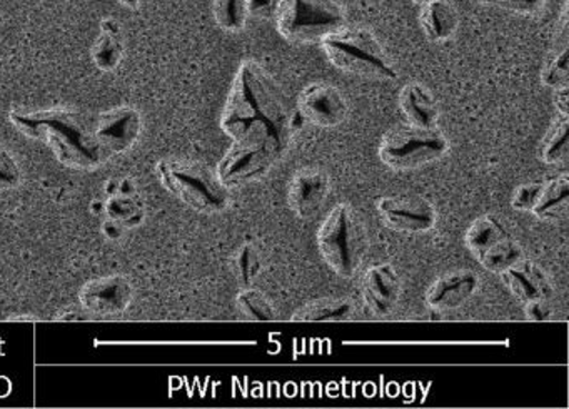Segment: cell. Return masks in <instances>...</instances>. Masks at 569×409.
<instances>
[{
  "instance_id": "obj_1",
  "label": "cell",
  "mask_w": 569,
  "mask_h": 409,
  "mask_svg": "<svg viewBox=\"0 0 569 409\" xmlns=\"http://www.w3.org/2000/svg\"><path fill=\"white\" fill-rule=\"evenodd\" d=\"M219 124L232 142L271 149L281 158L296 131V114L276 79L246 59L232 79Z\"/></svg>"
},
{
  "instance_id": "obj_2",
  "label": "cell",
  "mask_w": 569,
  "mask_h": 409,
  "mask_svg": "<svg viewBox=\"0 0 569 409\" xmlns=\"http://www.w3.org/2000/svg\"><path fill=\"white\" fill-rule=\"evenodd\" d=\"M11 122L22 134L44 142L59 162L76 171H91L106 161L96 139V116L89 112L68 108L12 111Z\"/></svg>"
},
{
  "instance_id": "obj_3",
  "label": "cell",
  "mask_w": 569,
  "mask_h": 409,
  "mask_svg": "<svg viewBox=\"0 0 569 409\" xmlns=\"http://www.w3.org/2000/svg\"><path fill=\"white\" fill-rule=\"evenodd\" d=\"M326 59L339 71L375 81H395L398 71L369 29L342 26L319 41Z\"/></svg>"
},
{
  "instance_id": "obj_4",
  "label": "cell",
  "mask_w": 569,
  "mask_h": 409,
  "mask_svg": "<svg viewBox=\"0 0 569 409\" xmlns=\"http://www.w3.org/2000/svg\"><path fill=\"white\" fill-rule=\"evenodd\" d=\"M316 245L319 255L336 275L352 278L368 248L366 229L356 209L346 202L336 205L319 226Z\"/></svg>"
},
{
  "instance_id": "obj_5",
  "label": "cell",
  "mask_w": 569,
  "mask_h": 409,
  "mask_svg": "<svg viewBox=\"0 0 569 409\" xmlns=\"http://www.w3.org/2000/svg\"><path fill=\"white\" fill-rule=\"evenodd\" d=\"M158 174L162 186L194 211L216 215L228 208V188L201 162L164 159L158 164Z\"/></svg>"
},
{
  "instance_id": "obj_6",
  "label": "cell",
  "mask_w": 569,
  "mask_h": 409,
  "mask_svg": "<svg viewBox=\"0 0 569 409\" xmlns=\"http://www.w3.org/2000/svg\"><path fill=\"white\" fill-rule=\"evenodd\" d=\"M449 151V141L438 128L398 124L379 142L378 156L392 171H416L439 161Z\"/></svg>"
},
{
  "instance_id": "obj_7",
  "label": "cell",
  "mask_w": 569,
  "mask_h": 409,
  "mask_svg": "<svg viewBox=\"0 0 569 409\" xmlns=\"http://www.w3.org/2000/svg\"><path fill=\"white\" fill-rule=\"evenodd\" d=\"M276 29L292 44H312L346 26V11L336 0H279Z\"/></svg>"
},
{
  "instance_id": "obj_8",
  "label": "cell",
  "mask_w": 569,
  "mask_h": 409,
  "mask_svg": "<svg viewBox=\"0 0 569 409\" xmlns=\"http://www.w3.org/2000/svg\"><path fill=\"white\" fill-rule=\"evenodd\" d=\"M278 159L279 156L271 149L232 142L231 148L219 162L216 174L226 188L244 186L262 178Z\"/></svg>"
},
{
  "instance_id": "obj_9",
  "label": "cell",
  "mask_w": 569,
  "mask_h": 409,
  "mask_svg": "<svg viewBox=\"0 0 569 409\" xmlns=\"http://www.w3.org/2000/svg\"><path fill=\"white\" fill-rule=\"evenodd\" d=\"M141 112L131 106H119L96 116V139L104 158L124 154L141 136Z\"/></svg>"
},
{
  "instance_id": "obj_10",
  "label": "cell",
  "mask_w": 569,
  "mask_h": 409,
  "mask_svg": "<svg viewBox=\"0 0 569 409\" xmlns=\"http://www.w3.org/2000/svg\"><path fill=\"white\" fill-rule=\"evenodd\" d=\"M378 211L389 229L408 235L429 231L438 221L435 206L416 194L386 196L378 202Z\"/></svg>"
},
{
  "instance_id": "obj_11",
  "label": "cell",
  "mask_w": 569,
  "mask_h": 409,
  "mask_svg": "<svg viewBox=\"0 0 569 409\" xmlns=\"http://www.w3.org/2000/svg\"><path fill=\"white\" fill-rule=\"evenodd\" d=\"M349 106L342 92L328 82H311L298 96V114L302 121L322 129L341 126Z\"/></svg>"
},
{
  "instance_id": "obj_12",
  "label": "cell",
  "mask_w": 569,
  "mask_h": 409,
  "mask_svg": "<svg viewBox=\"0 0 569 409\" xmlns=\"http://www.w3.org/2000/svg\"><path fill=\"white\" fill-rule=\"evenodd\" d=\"M136 291L126 276L112 275L91 279L79 292V301L96 316H116L131 306Z\"/></svg>"
},
{
  "instance_id": "obj_13",
  "label": "cell",
  "mask_w": 569,
  "mask_h": 409,
  "mask_svg": "<svg viewBox=\"0 0 569 409\" xmlns=\"http://www.w3.org/2000/svg\"><path fill=\"white\" fill-rule=\"evenodd\" d=\"M331 179L318 168H302L288 182V205L299 219H311L325 205Z\"/></svg>"
},
{
  "instance_id": "obj_14",
  "label": "cell",
  "mask_w": 569,
  "mask_h": 409,
  "mask_svg": "<svg viewBox=\"0 0 569 409\" xmlns=\"http://www.w3.org/2000/svg\"><path fill=\"white\" fill-rule=\"evenodd\" d=\"M362 299L372 315L386 318L395 311L401 296V279L388 262L375 265L362 278Z\"/></svg>"
},
{
  "instance_id": "obj_15",
  "label": "cell",
  "mask_w": 569,
  "mask_h": 409,
  "mask_svg": "<svg viewBox=\"0 0 569 409\" xmlns=\"http://www.w3.org/2000/svg\"><path fill=\"white\" fill-rule=\"evenodd\" d=\"M478 286V275L469 269L446 272L429 286L425 301L435 311H451L465 305L475 295Z\"/></svg>"
},
{
  "instance_id": "obj_16",
  "label": "cell",
  "mask_w": 569,
  "mask_h": 409,
  "mask_svg": "<svg viewBox=\"0 0 569 409\" xmlns=\"http://www.w3.org/2000/svg\"><path fill=\"white\" fill-rule=\"evenodd\" d=\"M501 279L511 295L521 302L549 299L552 296V286L546 272L525 258L502 271Z\"/></svg>"
},
{
  "instance_id": "obj_17",
  "label": "cell",
  "mask_w": 569,
  "mask_h": 409,
  "mask_svg": "<svg viewBox=\"0 0 569 409\" xmlns=\"http://www.w3.org/2000/svg\"><path fill=\"white\" fill-rule=\"evenodd\" d=\"M399 109L408 124L436 128L439 119L438 101L421 82H408L399 92Z\"/></svg>"
},
{
  "instance_id": "obj_18",
  "label": "cell",
  "mask_w": 569,
  "mask_h": 409,
  "mask_svg": "<svg viewBox=\"0 0 569 409\" xmlns=\"http://www.w3.org/2000/svg\"><path fill=\"white\" fill-rule=\"evenodd\" d=\"M419 24L428 41L446 42L459 28V14L449 0H426L419 11Z\"/></svg>"
},
{
  "instance_id": "obj_19",
  "label": "cell",
  "mask_w": 569,
  "mask_h": 409,
  "mask_svg": "<svg viewBox=\"0 0 569 409\" xmlns=\"http://www.w3.org/2000/svg\"><path fill=\"white\" fill-rule=\"evenodd\" d=\"M91 58L96 68L104 72L114 71L121 64L124 58V39L121 24L116 19L109 18L101 22V32L92 44Z\"/></svg>"
},
{
  "instance_id": "obj_20",
  "label": "cell",
  "mask_w": 569,
  "mask_h": 409,
  "mask_svg": "<svg viewBox=\"0 0 569 409\" xmlns=\"http://www.w3.org/2000/svg\"><path fill=\"white\" fill-rule=\"evenodd\" d=\"M569 176L561 174L551 181L542 182L541 194L532 215L546 222H558L568 216Z\"/></svg>"
},
{
  "instance_id": "obj_21",
  "label": "cell",
  "mask_w": 569,
  "mask_h": 409,
  "mask_svg": "<svg viewBox=\"0 0 569 409\" xmlns=\"http://www.w3.org/2000/svg\"><path fill=\"white\" fill-rule=\"evenodd\" d=\"M506 238H511V236L506 231L501 221L496 219L495 216L485 215L476 219V221H472V225L469 226L465 235V245L468 251L471 252L476 259H479L486 251H489L492 246L505 241Z\"/></svg>"
},
{
  "instance_id": "obj_22",
  "label": "cell",
  "mask_w": 569,
  "mask_h": 409,
  "mask_svg": "<svg viewBox=\"0 0 569 409\" xmlns=\"http://www.w3.org/2000/svg\"><path fill=\"white\" fill-rule=\"evenodd\" d=\"M352 312L355 306L349 299L319 298L296 309L291 319L295 322L345 321L351 318Z\"/></svg>"
},
{
  "instance_id": "obj_23",
  "label": "cell",
  "mask_w": 569,
  "mask_h": 409,
  "mask_svg": "<svg viewBox=\"0 0 569 409\" xmlns=\"http://www.w3.org/2000/svg\"><path fill=\"white\" fill-rule=\"evenodd\" d=\"M569 154V118L558 114L549 126L548 132L539 146V159L545 164H561Z\"/></svg>"
},
{
  "instance_id": "obj_24",
  "label": "cell",
  "mask_w": 569,
  "mask_h": 409,
  "mask_svg": "<svg viewBox=\"0 0 569 409\" xmlns=\"http://www.w3.org/2000/svg\"><path fill=\"white\" fill-rule=\"evenodd\" d=\"M236 308L249 321L268 322L276 319V309L272 308L268 296L262 295L258 289H252L251 286L239 292L236 298Z\"/></svg>"
},
{
  "instance_id": "obj_25",
  "label": "cell",
  "mask_w": 569,
  "mask_h": 409,
  "mask_svg": "<svg viewBox=\"0 0 569 409\" xmlns=\"http://www.w3.org/2000/svg\"><path fill=\"white\" fill-rule=\"evenodd\" d=\"M522 258H525V255H522V249L519 248L518 242L512 241L511 238H506L505 241L498 242L489 251H486L478 261L486 271L501 275L502 271L511 268Z\"/></svg>"
},
{
  "instance_id": "obj_26",
  "label": "cell",
  "mask_w": 569,
  "mask_h": 409,
  "mask_svg": "<svg viewBox=\"0 0 569 409\" xmlns=\"http://www.w3.org/2000/svg\"><path fill=\"white\" fill-rule=\"evenodd\" d=\"M232 271H234L236 281L242 288H249L262 271V259L259 249L251 242L242 245L232 258Z\"/></svg>"
},
{
  "instance_id": "obj_27",
  "label": "cell",
  "mask_w": 569,
  "mask_h": 409,
  "mask_svg": "<svg viewBox=\"0 0 569 409\" xmlns=\"http://www.w3.org/2000/svg\"><path fill=\"white\" fill-rule=\"evenodd\" d=\"M216 24L226 32H239L246 28L248 12L246 0H212Z\"/></svg>"
},
{
  "instance_id": "obj_28",
  "label": "cell",
  "mask_w": 569,
  "mask_h": 409,
  "mask_svg": "<svg viewBox=\"0 0 569 409\" xmlns=\"http://www.w3.org/2000/svg\"><path fill=\"white\" fill-rule=\"evenodd\" d=\"M541 82L546 88L561 89L569 86V48L568 42H562L561 48L556 49L541 71Z\"/></svg>"
},
{
  "instance_id": "obj_29",
  "label": "cell",
  "mask_w": 569,
  "mask_h": 409,
  "mask_svg": "<svg viewBox=\"0 0 569 409\" xmlns=\"http://www.w3.org/2000/svg\"><path fill=\"white\" fill-rule=\"evenodd\" d=\"M108 215L116 225L132 226V222L141 221V208L131 196H112L108 201Z\"/></svg>"
},
{
  "instance_id": "obj_30",
  "label": "cell",
  "mask_w": 569,
  "mask_h": 409,
  "mask_svg": "<svg viewBox=\"0 0 569 409\" xmlns=\"http://www.w3.org/2000/svg\"><path fill=\"white\" fill-rule=\"evenodd\" d=\"M476 4L489 6L519 16L538 14L545 8L546 0H471Z\"/></svg>"
},
{
  "instance_id": "obj_31",
  "label": "cell",
  "mask_w": 569,
  "mask_h": 409,
  "mask_svg": "<svg viewBox=\"0 0 569 409\" xmlns=\"http://www.w3.org/2000/svg\"><path fill=\"white\" fill-rule=\"evenodd\" d=\"M21 184V169L11 152L0 144V191L18 188Z\"/></svg>"
},
{
  "instance_id": "obj_32",
  "label": "cell",
  "mask_w": 569,
  "mask_h": 409,
  "mask_svg": "<svg viewBox=\"0 0 569 409\" xmlns=\"http://www.w3.org/2000/svg\"><path fill=\"white\" fill-rule=\"evenodd\" d=\"M542 182H526L516 189L511 198V206L516 211L531 212L541 194Z\"/></svg>"
},
{
  "instance_id": "obj_33",
  "label": "cell",
  "mask_w": 569,
  "mask_h": 409,
  "mask_svg": "<svg viewBox=\"0 0 569 409\" xmlns=\"http://www.w3.org/2000/svg\"><path fill=\"white\" fill-rule=\"evenodd\" d=\"M278 6L279 0H246V12H248V19L269 21L274 19Z\"/></svg>"
},
{
  "instance_id": "obj_34",
  "label": "cell",
  "mask_w": 569,
  "mask_h": 409,
  "mask_svg": "<svg viewBox=\"0 0 569 409\" xmlns=\"http://www.w3.org/2000/svg\"><path fill=\"white\" fill-rule=\"evenodd\" d=\"M525 315L528 321H548L549 316H551L549 299H535V301L525 302Z\"/></svg>"
},
{
  "instance_id": "obj_35",
  "label": "cell",
  "mask_w": 569,
  "mask_h": 409,
  "mask_svg": "<svg viewBox=\"0 0 569 409\" xmlns=\"http://www.w3.org/2000/svg\"><path fill=\"white\" fill-rule=\"evenodd\" d=\"M552 102L558 114L569 116V88L555 89Z\"/></svg>"
},
{
  "instance_id": "obj_36",
  "label": "cell",
  "mask_w": 569,
  "mask_h": 409,
  "mask_svg": "<svg viewBox=\"0 0 569 409\" xmlns=\"http://www.w3.org/2000/svg\"><path fill=\"white\" fill-rule=\"evenodd\" d=\"M118 2L129 9H136L141 4V0H118Z\"/></svg>"
},
{
  "instance_id": "obj_37",
  "label": "cell",
  "mask_w": 569,
  "mask_h": 409,
  "mask_svg": "<svg viewBox=\"0 0 569 409\" xmlns=\"http://www.w3.org/2000/svg\"><path fill=\"white\" fill-rule=\"evenodd\" d=\"M412 2H415L416 6H421L426 0H412Z\"/></svg>"
}]
</instances>
